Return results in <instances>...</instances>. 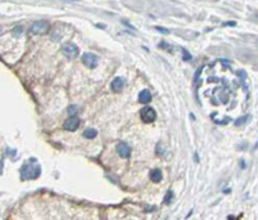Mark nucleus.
I'll use <instances>...</instances> for the list:
<instances>
[{
    "instance_id": "1",
    "label": "nucleus",
    "mask_w": 258,
    "mask_h": 220,
    "mask_svg": "<svg viewBox=\"0 0 258 220\" xmlns=\"http://www.w3.org/2000/svg\"><path fill=\"white\" fill-rule=\"evenodd\" d=\"M41 173V169L38 163H25V165L21 167L20 174H21V179L22 180H32V179H36Z\"/></svg>"
},
{
    "instance_id": "2",
    "label": "nucleus",
    "mask_w": 258,
    "mask_h": 220,
    "mask_svg": "<svg viewBox=\"0 0 258 220\" xmlns=\"http://www.w3.org/2000/svg\"><path fill=\"white\" fill-rule=\"evenodd\" d=\"M49 29V23L46 21H36L30 26L29 32L31 35H41V34H45Z\"/></svg>"
},
{
    "instance_id": "3",
    "label": "nucleus",
    "mask_w": 258,
    "mask_h": 220,
    "mask_svg": "<svg viewBox=\"0 0 258 220\" xmlns=\"http://www.w3.org/2000/svg\"><path fill=\"white\" fill-rule=\"evenodd\" d=\"M61 50L65 57L70 58V59H74V58L79 54V48H77L74 43H66V44H63Z\"/></svg>"
},
{
    "instance_id": "4",
    "label": "nucleus",
    "mask_w": 258,
    "mask_h": 220,
    "mask_svg": "<svg viewBox=\"0 0 258 220\" xmlns=\"http://www.w3.org/2000/svg\"><path fill=\"white\" fill-rule=\"evenodd\" d=\"M141 119L145 124H151L156 120V112H155L154 108L146 107L141 111Z\"/></svg>"
},
{
    "instance_id": "5",
    "label": "nucleus",
    "mask_w": 258,
    "mask_h": 220,
    "mask_svg": "<svg viewBox=\"0 0 258 220\" xmlns=\"http://www.w3.org/2000/svg\"><path fill=\"white\" fill-rule=\"evenodd\" d=\"M82 62L84 63V66H85V67L93 70V68H96V67H97L98 58L96 57L93 53H85V54H83V57H82Z\"/></svg>"
},
{
    "instance_id": "6",
    "label": "nucleus",
    "mask_w": 258,
    "mask_h": 220,
    "mask_svg": "<svg viewBox=\"0 0 258 220\" xmlns=\"http://www.w3.org/2000/svg\"><path fill=\"white\" fill-rule=\"evenodd\" d=\"M79 124H80V120L77 119L76 116H70L66 121H65L63 128L68 130V131H75V130L79 128Z\"/></svg>"
},
{
    "instance_id": "7",
    "label": "nucleus",
    "mask_w": 258,
    "mask_h": 220,
    "mask_svg": "<svg viewBox=\"0 0 258 220\" xmlns=\"http://www.w3.org/2000/svg\"><path fill=\"white\" fill-rule=\"evenodd\" d=\"M116 152L117 154H119L122 159H128V157L130 156V148L128 144L123 143V142H120V143L116 144Z\"/></svg>"
},
{
    "instance_id": "8",
    "label": "nucleus",
    "mask_w": 258,
    "mask_h": 220,
    "mask_svg": "<svg viewBox=\"0 0 258 220\" xmlns=\"http://www.w3.org/2000/svg\"><path fill=\"white\" fill-rule=\"evenodd\" d=\"M124 84H125L124 79H122V77H115L112 80V82H111V89H112V91H115V93H119L123 90Z\"/></svg>"
},
{
    "instance_id": "9",
    "label": "nucleus",
    "mask_w": 258,
    "mask_h": 220,
    "mask_svg": "<svg viewBox=\"0 0 258 220\" xmlns=\"http://www.w3.org/2000/svg\"><path fill=\"white\" fill-rule=\"evenodd\" d=\"M138 101H139V103H143V104L148 103V102L151 101V93H150V90H147V89L142 90L141 93H139V95H138Z\"/></svg>"
},
{
    "instance_id": "10",
    "label": "nucleus",
    "mask_w": 258,
    "mask_h": 220,
    "mask_svg": "<svg viewBox=\"0 0 258 220\" xmlns=\"http://www.w3.org/2000/svg\"><path fill=\"white\" fill-rule=\"evenodd\" d=\"M161 178H163V176H161V171L159 169H154L152 170V171L150 173V179L154 183H159L160 180H161Z\"/></svg>"
},
{
    "instance_id": "11",
    "label": "nucleus",
    "mask_w": 258,
    "mask_h": 220,
    "mask_svg": "<svg viewBox=\"0 0 258 220\" xmlns=\"http://www.w3.org/2000/svg\"><path fill=\"white\" fill-rule=\"evenodd\" d=\"M249 119H250L249 115H245V116L239 117V119L235 120V126H241V125H244V124L247 122V121H249Z\"/></svg>"
},
{
    "instance_id": "12",
    "label": "nucleus",
    "mask_w": 258,
    "mask_h": 220,
    "mask_svg": "<svg viewBox=\"0 0 258 220\" xmlns=\"http://www.w3.org/2000/svg\"><path fill=\"white\" fill-rule=\"evenodd\" d=\"M84 138H88V139H93L97 137V130L94 129H86L85 131H84Z\"/></svg>"
},
{
    "instance_id": "13",
    "label": "nucleus",
    "mask_w": 258,
    "mask_h": 220,
    "mask_svg": "<svg viewBox=\"0 0 258 220\" xmlns=\"http://www.w3.org/2000/svg\"><path fill=\"white\" fill-rule=\"evenodd\" d=\"M77 111H79V108H77V106H74V104H71V106L67 107V112L70 116H75V115L77 113Z\"/></svg>"
},
{
    "instance_id": "14",
    "label": "nucleus",
    "mask_w": 258,
    "mask_h": 220,
    "mask_svg": "<svg viewBox=\"0 0 258 220\" xmlns=\"http://www.w3.org/2000/svg\"><path fill=\"white\" fill-rule=\"evenodd\" d=\"M173 200V192L172 191H168L165 198H164V203H170Z\"/></svg>"
},
{
    "instance_id": "15",
    "label": "nucleus",
    "mask_w": 258,
    "mask_h": 220,
    "mask_svg": "<svg viewBox=\"0 0 258 220\" xmlns=\"http://www.w3.org/2000/svg\"><path fill=\"white\" fill-rule=\"evenodd\" d=\"M154 29L156 30V31H159L160 34H163V35H168V34H169V30L165 29V27H161V26H155Z\"/></svg>"
},
{
    "instance_id": "16",
    "label": "nucleus",
    "mask_w": 258,
    "mask_h": 220,
    "mask_svg": "<svg viewBox=\"0 0 258 220\" xmlns=\"http://www.w3.org/2000/svg\"><path fill=\"white\" fill-rule=\"evenodd\" d=\"M182 54H183V57H182V59L185 61V62H187V61H191V54L188 53L186 49H182Z\"/></svg>"
},
{
    "instance_id": "17",
    "label": "nucleus",
    "mask_w": 258,
    "mask_h": 220,
    "mask_svg": "<svg viewBox=\"0 0 258 220\" xmlns=\"http://www.w3.org/2000/svg\"><path fill=\"white\" fill-rule=\"evenodd\" d=\"M22 32H23V31H22V27H21V26H17L13 30V35L15 36V38H20V36L22 35Z\"/></svg>"
},
{
    "instance_id": "18",
    "label": "nucleus",
    "mask_w": 258,
    "mask_h": 220,
    "mask_svg": "<svg viewBox=\"0 0 258 220\" xmlns=\"http://www.w3.org/2000/svg\"><path fill=\"white\" fill-rule=\"evenodd\" d=\"M164 151H165V149H164V147H163V144H161V143H159L156 145V154H157V156H163Z\"/></svg>"
},
{
    "instance_id": "19",
    "label": "nucleus",
    "mask_w": 258,
    "mask_h": 220,
    "mask_svg": "<svg viewBox=\"0 0 258 220\" xmlns=\"http://www.w3.org/2000/svg\"><path fill=\"white\" fill-rule=\"evenodd\" d=\"M159 48H163V49H168V52H170L172 50V48L169 46V44H168L167 41H161L160 44H159Z\"/></svg>"
},
{
    "instance_id": "20",
    "label": "nucleus",
    "mask_w": 258,
    "mask_h": 220,
    "mask_svg": "<svg viewBox=\"0 0 258 220\" xmlns=\"http://www.w3.org/2000/svg\"><path fill=\"white\" fill-rule=\"evenodd\" d=\"M201 71H203V68H201V67H199V68H198V71H196V72H195V76H194V84H195V85H196V81H198L199 76H200Z\"/></svg>"
},
{
    "instance_id": "21",
    "label": "nucleus",
    "mask_w": 258,
    "mask_h": 220,
    "mask_svg": "<svg viewBox=\"0 0 258 220\" xmlns=\"http://www.w3.org/2000/svg\"><path fill=\"white\" fill-rule=\"evenodd\" d=\"M122 23H123V24H125V26H127V27H129V29H130V30H133V31H134V30H136V27H134V26H132V24H130L129 22H127V21H125V20H123V21H122Z\"/></svg>"
},
{
    "instance_id": "22",
    "label": "nucleus",
    "mask_w": 258,
    "mask_h": 220,
    "mask_svg": "<svg viewBox=\"0 0 258 220\" xmlns=\"http://www.w3.org/2000/svg\"><path fill=\"white\" fill-rule=\"evenodd\" d=\"M222 26H223V27H226V26H236V22H235V21H230V22L222 23Z\"/></svg>"
},
{
    "instance_id": "23",
    "label": "nucleus",
    "mask_w": 258,
    "mask_h": 220,
    "mask_svg": "<svg viewBox=\"0 0 258 220\" xmlns=\"http://www.w3.org/2000/svg\"><path fill=\"white\" fill-rule=\"evenodd\" d=\"M253 148H254V149H257V148H258V142H257V143H256V145H254V147H253Z\"/></svg>"
},
{
    "instance_id": "24",
    "label": "nucleus",
    "mask_w": 258,
    "mask_h": 220,
    "mask_svg": "<svg viewBox=\"0 0 258 220\" xmlns=\"http://www.w3.org/2000/svg\"><path fill=\"white\" fill-rule=\"evenodd\" d=\"M68 1H77V0H68Z\"/></svg>"
}]
</instances>
